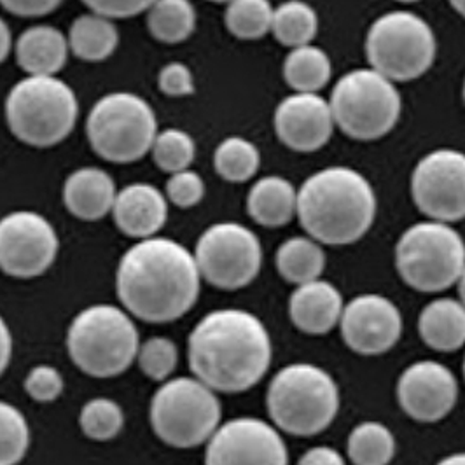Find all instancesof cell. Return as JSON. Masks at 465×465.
Returning a JSON list of instances; mask_svg holds the SVG:
<instances>
[{"mask_svg": "<svg viewBox=\"0 0 465 465\" xmlns=\"http://www.w3.org/2000/svg\"><path fill=\"white\" fill-rule=\"evenodd\" d=\"M194 256L175 240L151 236L121 257L117 296L124 308L145 322H173L184 317L200 294Z\"/></svg>", "mask_w": 465, "mask_h": 465, "instance_id": "obj_1", "label": "cell"}, {"mask_svg": "<svg viewBox=\"0 0 465 465\" xmlns=\"http://www.w3.org/2000/svg\"><path fill=\"white\" fill-rule=\"evenodd\" d=\"M193 374L213 392L238 394L259 383L272 364V338L254 313L238 308L205 315L187 343Z\"/></svg>", "mask_w": 465, "mask_h": 465, "instance_id": "obj_2", "label": "cell"}, {"mask_svg": "<svg viewBox=\"0 0 465 465\" xmlns=\"http://www.w3.org/2000/svg\"><path fill=\"white\" fill-rule=\"evenodd\" d=\"M376 194L370 181L349 166H329L310 175L298 191L304 232L326 245H350L374 223Z\"/></svg>", "mask_w": 465, "mask_h": 465, "instance_id": "obj_3", "label": "cell"}, {"mask_svg": "<svg viewBox=\"0 0 465 465\" xmlns=\"http://www.w3.org/2000/svg\"><path fill=\"white\" fill-rule=\"evenodd\" d=\"M266 406L280 430L308 438L326 430L336 419L340 391L322 368L304 362L289 364L273 376Z\"/></svg>", "mask_w": 465, "mask_h": 465, "instance_id": "obj_4", "label": "cell"}, {"mask_svg": "<svg viewBox=\"0 0 465 465\" xmlns=\"http://www.w3.org/2000/svg\"><path fill=\"white\" fill-rule=\"evenodd\" d=\"M139 331L128 313L113 304H94L72 321L67 349L81 371L94 378H111L134 364L139 355Z\"/></svg>", "mask_w": 465, "mask_h": 465, "instance_id": "obj_5", "label": "cell"}, {"mask_svg": "<svg viewBox=\"0 0 465 465\" xmlns=\"http://www.w3.org/2000/svg\"><path fill=\"white\" fill-rule=\"evenodd\" d=\"M77 114L75 94L56 75H28L13 86L5 100L9 130L34 147H51L67 139Z\"/></svg>", "mask_w": 465, "mask_h": 465, "instance_id": "obj_6", "label": "cell"}, {"mask_svg": "<svg viewBox=\"0 0 465 465\" xmlns=\"http://www.w3.org/2000/svg\"><path fill=\"white\" fill-rule=\"evenodd\" d=\"M331 111L350 139L371 142L396 128L402 111L396 83L372 69L351 70L332 88Z\"/></svg>", "mask_w": 465, "mask_h": 465, "instance_id": "obj_7", "label": "cell"}, {"mask_svg": "<svg viewBox=\"0 0 465 465\" xmlns=\"http://www.w3.org/2000/svg\"><path fill=\"white\" fill-rule=\"evenodd\" d=\"M396 266L401 279L420 292L446 291L464 272V238L448 223H417L397 242Z\"/></svg>", "mask_w": 465, "mask_h": 465, "instance_id": "obj_8", "label": "cell"}, {"mask_svg": "<svg viewBox=\"0 0 465 465\" xmlns=\"http://www.w3.org/2000/svg\"><path fill=\"white\" fill-rule=\"evenodd\" d=\"M438 54L436 34L410 11H391L371 25L366 56L372 70L392 83H408L432 67Z\"/></svg>", "mask_w": 465, "mask_h": 465, "instance_id": "obj_9", "label": "cell"}, {"mask_svg": "<svg viewBox=\"0 0 465 465\" xmlns=\"http://www.w3.org/2000/svg\"><path fill=\"white\" fill-rule=\"evenodd\" d=\"M86 134L94 153L113 163H134L151 153L158 123L139 94H109L90 111Z\"/></svg>", "mask_w": 465, "mask_h": 465, "instance_id": "obj_10", "label": "cell"}, {"mask_svg": "<svg viewBox=\"0 0 465 465\" xmlns=\"http://www.w3.org/2000/svg\"><path fill=\"white\" fill-rule=\"evenodd\" d=\"M221 402L198 378H175L163 383L151 402V425L162 441L173 448L209 442L221 423Z\"/></svg>", "mask_w": 465, "mask_h": 465, "instance_id": "obj_11", "label": "cell"}, {"mask_svg": "<svg viewBox=\"0 0 465 465\" xmlns=\"http://www.w3.org/2000/svg\"><path fill=\"white\" fill-rule=\"evenodd\" d=\"M194 259L202 279L224 291L252 283L262 264L256 232L238 223H217L200 236Z\"/></svg>", "mask_w": 465, "mask_h": 465, "instance_id": "obj_12", "label": "cell"}, {"mask_svg": "<svg viewBox=\"0 0 465 465\" xmlns=\"http://www.w3.org/2000/svg\"><path fill=\"white\" fill-rule=\"evenodd\" d=\"M58 234L46 217L18 210L0 219V270L15 279L46 273L58 254Z\"/></svg>", "mask_w": 465, "mask_h": 465, "instance_id": "obj_13", "label": "cell"}, {"mask_svg": "<svg viewBox=\"0 0 465 465\" xmlns=\"http://www.w3.org/2000/svg\"><path fill=\"white\" fill-rule=\"evenodd\" d=\"M411 194L430 221L465 219V153L436 149L423 156L411 175Z\"/></svg>", "mask_w": 465, "mask_h": 465, "instance_id": "obj_14", "label": "cell"}, {"mask_svg": "<svg viewBox=\"0 0 465 465\" xmlns=\"http://www.w3.org/2000/svg\"><path fill=\"white\" fill-rule=\"evenodd\" d=\"M205 465H289L279 430L264 420H230L209 440Z\"/></svg>", "mask_w": 465, "mask_h": 465, "instance_id": "obj_15", "label": "cell"}, {"mask_svg": "<svg viewBox=\"0 0 465 465\" xmlns=\"http://www.w3.org/2000/svg\"><path fill=\"white\" fill-rule=\"evenodd\" d=\"M397 399L408 417L432 423L448 417L459 399L455 374L436 361L406 368L397 381Z\"/></svg>", "mask_w": 465, "mask_h": 465, "instance_id": "obj_16", "label": "cell"}, {"mask_svg": "<svg viewBox=\"0 0 465 465\" xmlns=\"http://www.w3.org/2000/svg\"><path fill=\"white\" fill-rule=\"evenodd\" d=\"M341 334L350 349L361 355H380L396 347L402 317L394 302L380 294H361L343 308Z\"/></svg>", "mask_w": 465, "mask_h": 465, "instance_id": "obj_17", "label": "cell"}, {"mask_svg": "<svg viewBox=\"0 0 465 465\" xmlns=\"http://www.w3.org/2000/svg\"><path fill=\"white\" fill-rule=\"evenodd\" d=\"M334 126L331 105L319 94H291L275 111V132L280 142L298 153H313L324 147Z\"/></svg>", "mask_w": 465, "mask_h": 465, "instance_id": "obj_18", "label": "cell"}, {"mask_svg": "<svg viewBox=\"0 0 465 465\" xmlns=\"http://www.w3.org/2000/svg\"><path fill=\"white\" fill-rule=\"evenodd\" d=\"M117 228L132 238H151L168 219L163 193L151 184H130L119 191L113 207Z\"/></svg>", "mask_w": 465, "mask_h": 465, "instance_id": "obj_19", "label": "cell"}, {"mask_svg": "<svg viewBox=\"0 0 465 465\" xmlns=\"http://www.w3.org/2000/svg\"><path fill=\"white\" fill-rule=\"evenodd\" d=\"M343 296L326 280L298 285L289 302L294 326L308 334H326L338 326L343 315Z\"/></svg>", "mask_w": 465, "mask_h": 465, "instance_id": "obj_20", "label": "cell"}, {"mask_svg": "<svg viewBox=\"0 0 465 465\" xmlns=\"http://www.w3.org/2000/svg\"><path fill=\"white\" fill-rule=\"evenodd\" d=\"M117 191L113 177L100 168H79L64 186V203L83 221H98L113 212Z\"/></svg>", "mask_w": 465, "mask_h": 465, "instance_id": "obj_21", "label": "cell"}, {"mask_svg": "<svg viewBox=\"0 0 465 465\" xmlns=\"http://www.w3.org/2000/svg\"><path fill=\"white\" fill-rule=\"evenodd\" d=\"M69 39L54 26L35 25L16 41L18 65L28 75H56L69 58Z\"/></svg>", "mask_w": 465, "mask_h": 465, "instance_id": "obj_22", "label": "cell"}, {"mask_svg": "<svg viewBox=\"0 0 465 465\" xmlns=\"http://www.w3.org/2000/svg\"><path fill=\"white\" fill-rule=\"evenodd\" d=\"M247 210L264 228L285 226L298 212V191L279 175L262 177L249 191Z\"/></svg>", "mask_w": 465, "mask_h": 465, "instance_id": "obj_23", "label": "cell"}, {"mask_svg": "<svg viewBox=\"0 0 465 465\" xmlns=\"http://www.w3.org/2000/svg\"><path fill=\"white\" fill-rule=\"evenodd\" d=\"M421 340L438 351H455L465 345V304L457 300L429 302L419 317Z\"/></svg>", "mask_w": 465, "mask_h": 465, "instance_id": "obj_24", "label": "cell"}, {"mask_svg": "<svg viewBox=\"0 0 465 465\" xmlns=\"http://www.w3.org/2000/svg\"><path fill=\"white\" fill-rule=\"evenodd\" d=\"M119 43L116 25L102 15H83L70 26V51L84 62L107 60Z\"/></svg>", "mask_w": 465, "mask_h": 465, "instance_id": "obj_25", "label": "cell"}, {"mask_svg": "<svg viewBox=\"0 0 465 465\" xmlns=\"http://www.w3.org/2000/svg\"><path fill=\"white\" fill-rule=\"evenodd\" d=\"M332 75V64L322 47H294L283 62V77L296 94H319Z\"/></svg>", "mask_w": 465, "mask_h": 465, "instance_id": "obj_26", "label": "cell"}, {"mask_svg": "<svg viewBox=\"0 0 465 465\" xmlns=\"http://www.w3.org/2000/svg\"><path fill=\"white\" fill-rule=\"evenodd\" d=\"M326 268V254L313 238L294 236L283 242L277 251V270L291 283L302 285L321 279Z\"/></svg>", "mask_w": 465, "mask_h": 465, "instance_id": "obj_27", "label": "cell"}, {"mask_svg": "<svg viewBox=\"0 0 465 465\" xmlns=\"http://www.w3.org/2000/svg\"><path fill=\"white\" fill-rule=\"evenodd\" d=\"M147 26L160 43H184L196 28V9L191 0H154L147 9Z\"/></svg>", "mask_w": 465, "mask_h": 465, "instance_id": "obj_28", "label": "cell"}, {"mask_svg": "<svg viewBox=\"0 0 465 465\" xmlns=\"http://www.w3.org/2000/svg\"><path fill=\"white\" fill-rule=\"evenodd\" d=\"M272 32L282 46L312 45L319 32V16L315 9L302 0H287L273 13Z\"/></svg>", "mask_w": 465, "mask_h": 465, "instance_id": "obj_29", "label": "cell"}, {"mask_svg": "<svg viewBox=\"0 0 465 465\" xmlns=\"http://www.w3.org/2000/svg\"><path fill=\"white\" fill-rule=\"evenodd\" d=\"M396 455L394 434L380 421H362L349 436L353 465H389Z\"/></svg>", "mask_w": 465, "mask_h": 465, "instance_id": "obj_30", "label": "cell"}, {"mask_svg": "<svg viewBox=\"0 0 465 465\" xmlns=\"http://www.w3.org/2000/svg\"><path fill=\"white\" fill-rule=\"evenodd\" d=\"M261 154L251 140L228 137L223 140L213 154V166L217 173L228 183H247L259 170Z\"/></svg>", "mask_w": 465, "mask_h": 465, "instance_id": "obj_31", "label": "cell"}, {"mask_svg": "<svg viewBox=\"0 0 465 465\" xmlns=\"http://www.w3.org/2000/svg\"><path fill=\"white\" fill-rule=\"evenodd\" d=\"M273 13L270 0H232L226 7L224 22L234 37L256 41L272 32Z\"/></svg>", "mask_w": 465, "mask_h": 465, "instance_id": "obj_32", "label": "cell"}, {"mask_svg": "<svg viewBox=\"0 0 465 465\" xmlns=\"http://www.w3.org/2000/svg\"><path fill=\"white\" fill-rule=\"evenodd\" d=\"M79 425L92 441H111L124 427V413L116 401L96 397L83 406Z\"/></svg>", "mask_w": 465, "mask_h": 465, "instance_id": "obj_33", "label": "cell"}, {"mask_svg": "<svg viewBox=\"0 0 465 465\" xmlns=\"http://www.w3.org/2000/svg\"><path fill=\"white\" fill-rule=\"evenodd\" d=\"M30 446V429L24 413L0 401V465L20 464Z\"/></svg>", "mask_w": 465, "mask_h": 465, "instance_id": "obj_34", "label": "cell"}, {"mask_svg": "<svg viewBox=\"0 0 465 465\" xmlns=\"http://www.w3.org/2000/svg\"><path fill=\"white\" fill-rule=\"evenodd\" d=\"M154 163L168 173L187 170L194 162L196 145L193 137L177 128H168L156 135L151 147Z\"/></svg>", "mask_w": 465, "mask_h": 465, "instance_id": "obj_35", "label": "cell"}, {"mask_svg": "<svg viewBox=\"0 0 465 465\" xmlns=\"http://www.w3.org/2000/svg\"><path fill=\"white\" fill-rule=\"evenodd\" d=\"M137 359L140 370L147 378L154 381H163L177 368L179 350L172 340L154 336L140 345Z\"/></svg>", "mask_w": 465, "mask_h": 465, "instance_id": "obj_36", "label": "cell"}, {"mask_svg": "<svg viewBox=\"0 0 465 465\" xmlns=\"http://www.w3.org/2000/svg\"><path fill=\"white\" fill-rule=\"evenodd\" d=\"M166 196L175 207L191 209L203 200L205 183L200 177V173L187 168L183 172L172 173L170 181L166 183Z\"/></svg>", "mask_w": 465, "mask_h": 465, "instance_id": "obj_37", "label": "cell"}, {"mask_svg": "<svg viewBox=\"0 0 465 465\" xmlns=\"http://www.w3.org/2000/svg\"><path fill=\"white\" fill-rule=\"evenodd\" d=\"M25 391L37 402H51L64 392V376L53 366H35L25 378Z\"/></svg>", "mask_w": 465, "mask_h": 465, "instance_id": "obj_38", "label": "cell"}, {"mask_svg": "<svg viewBox=\"0 0 465 465\" xmlns=\"http://www.w3.org/2000/svg\"><path fill=\"white\" fill-rule=\"evenodd\" d=\"M158 86L168 96H187L194 92V79L184 64L173 62L160 72Z\"/></svg>", "mask_w": 465, "mask_h": 465, "instance_id": "obj_39", "label": "cell"}, {"mask_svg": "<svg viewBox=\"0 0 465 465\" xmlns=\"http://www.w3.org/2000/svg\"><path fill=\"white\" fill-rule=\"evenodd\" d=\"M94 13L105 18H132L147 11L154 0H83Z\"/></svg>", "mask_w": 465, "mask_h": 465, "instance_id": "obj_40", "label": "cell"}, {"mask_svg": "<svg viewBox=\"0 0 465 465\" xmlns=\"http://www.w3.org/2000/svg\"><path fill=\"white\" fill-rule=\"evenodd\" d=\"M0 4L4 9L16 16L35 18L54 11L62 0H0Z\"/></svg>", "mask_w": 465, "mask_h": 465, "instance_id": "obj_41", "label": "cell"}, {"mask_svg": "<svg viewBox=\"0 0 465 465\" xmlns=\"http://www.w3.org/2000/svg\"><path fill=\"white\" fill-rule=\"evenodd\" d=\"M298 465H345L338 450L331 446H315L308 450Z\"/></svg>", "mask_w": 465, "mask_h": 465, "instance_id": "obj_42", "label": "cell"}, {"mask_svg": "<svg viewBox=\"0 0 465 465\" xmlns=\"http://www.w3.org/2000/svg\"><path fill=\"white\" fill-rule=\"evenodd\" d=\"M11 353H13V336L5 321L0 315V376L9 366Z\"/></svg>", "mask_w": 465, "mask_h": 465, "instance_id": "obj_43", "label": "cell"}, {"mask_svg": "<svg viewBox=\"0 0 465 465\" xmlns=\"http://www.w3.org/2000/svg\"><path fill=\"white\" fill-rule=\"evenodd\" d=\"M13 46V39H11V30L7 24L0 18V64L9 56V51Z\"/></svg>", "mask_w": 465, "mask_h": 465, "instance_id": "obj_44", "label": "cell"}, {"mask_svg": "<svg viewBox=\"0 0 465 465\" xmlns=\"http://www.w3.org/2000/svg\"><path fill=\"white\" fill-rule=\"evenodd\" d=\"M436 465H465V451L464 453H453V455L442 459L441 462Z\"/></svg>", "mask_w": 465, "mask_h": 465, "instance_id": "obj_45", "label": "cell"}, {"mask_svg": "<svg viewBox=\"0 0 465 465\" xmlns=\"http://www.w3.org/2000/svg\"><path fill=\"white\" fill-rule=\"evenodd\" d=\"M450 4L453 5V9L465 18V0H450Z\"/></svg>", "mask_w": 465, "mask_h": 465, "instance_id": "obj_46", "label": "cell"}, {"mask_svg": "<svg viewBox=\"0 0 465 465\" xmlns=\"http://www.w3.org/2000/svg\"><path fill=\"white\" fill-rule=\"evenodd\" d=\"M459 292H460V300L465 304V268L464 272H462V275H460V279H459Z\"/></svg>", "mask_w": 465, "mask_h": 465, "instance_id": "obj_47", "label": "cell"}, {"mask_svg": "<svg viewBox=\"0 0 465 465\" xmlns=\"http://www.w3.org/2000/svg\"><path fill=\"white\" fill-rule=\"evenodd\" d=\"M210 2H215V4H230L232 0H210Z\"/></svg>", "mask_w": 465, "mask_h": 465, "instance_id": "obj_48", "label": "cell"}, {"mask_svg": "<svg viewBox=\"0 0 465 465\" xmlns=\"http://www.w3.org/2000/svg\"><path fill=\"white\" fill-rule=\"evenodd\" d=\"M397 2H402V4H413V2H419V0H397Z\"/></svg>", "mask_w": 465, "mask_h": 465, "instance_id": "obj_49", "label": "cell"}, {"mask_svg": "<svg viewBox=\"0 0 465 465\" xmlns=\"http://www.w3.org/2000/svg\"><path fill=\"white\" fill-rule=\"evenodd\" d=\"M464 102H465V83H464Z\"/></svg>", "mask_w": 465, "mask_h": 465, "instance_id": "obj_50", "label": "cell"}, {"mask_svg": "<svg viewBox=\"0 0 465 465\" xmlns=\"http://www.w3.org/2000/svg\"><path fill=\"white\" fill-rule=\"evenodd\" d=\"M464 374H465V361H464Z\"/></svg>", "mask_w": 465, "mask_h": 465, "instance_id": "obj_51", "label": "cell"}]
</instances>
